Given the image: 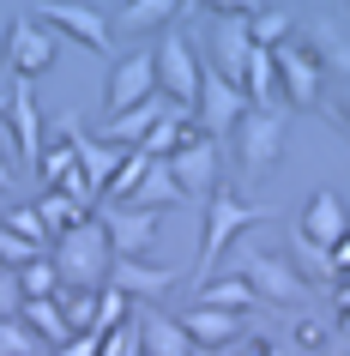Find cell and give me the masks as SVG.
Here are the masks:
<instances>
[{"mask_svg":"<svg viewBox=\"0 0 350 356\" xmlns=\"http://www.w3.org/2000/svg\"><path fill=\"white\" fill-rule=\"evenodd\" d=\"M55 266H61V284H73V290H109L115 248H109V229H103L97 211H85L73 229L55 236Z\"/></svg>","mask_w":350,"mask_h":356,"instance_id":"obj_1","label":"cell"},{"mask_svg":"<svg viewBox=\"0 0 350 356\" xmlns=\"http://www.w3.org/2000/svg\"><path fill=\"white\" fill-rule=\"evenodd\" d=\"M248 224H260V206H248L241 193H230L218 181L212 188V206H205V242H200V272H212V266L230 254V248L241 242V229Z\"/></svg>","mask_w":350,"mask_h":356,"instance_id":"obj_2","label":"cell"},{"mask_svg":"<svg viewBox=\"0 0 350 356\" xmlns=\"http://www.w3.org/2000/svg\"><path fill=\"white\" fill-rule=\"evenodd\" d=\"M241 109H248V91H241V85H230L218 67H205V73H200V133L223 145V139L236 133Z\"/></svg>","mask_w":350,"mask_h":356,"instance_id":"obj_3","label":"cell"},{"mask_svg":"<svg viewBox=\"0 0 350 356\" xmlns=\"http://www.w3.org/2000/svg\"><path fill=\"white\" fill-rule=\"evenodd\" d=\"M200 60H193V49H187L182 37H164L157 42V91L169 97V103H175V109H200Z\"/></svg>","mask_w":350,"mask_h":356,"instance_id":"obj_4","label":"cell"},{"mask_svg":"<svg viewBox=\"0 0 350 356\" xmlns=\"http://www.w3.org/2000/svg\"><path fill=\"white\" fill-rule=\"evenodd\" d=\"M55 55H61V37L42 19H19L6 31V67H13V79H42L55 67Z\"/></svg>","mask_w":350,"mask_h":356,"instance_id":"obj_5","label":"cell"},{"mask_svg":"<svg viewBox=\"0 0 350 356\" xmlns=\"http://www.w3.org/2000/svg\"><path fill=\"white\" fill-rule=\"evenodd\" d=\"M236 133H241V169L248 175H266L278 163V151H284V109H254L248 103Z\"/></svg>","mask_w":350,"mask_h":356,"instance_id":"obj_6","label":"cell"},{"mask_svg":"<svg viewBox=\"0 0 350 356\" xmlns=\"http://www.w3.org/2000/svg\"><path fill=\"white\" fill-rule=\"evenodd\" d=\"M37 19L55 31V37H73L79 49H97V55H109V19L97 13V6H79V0H42Z\"/></svg>","mask_w":350,"mask_h":356,"instance_id":"obj_7","label":"cell"},{"mask_svg":"<svg viewBox=\"0 0 350 356\" xmlns=\"http://www.w3.org/2000/svg\"><path fill=\"white\" fill-rule=\"evenodd\" d=\"M169 169H175V181L187 188V200H193V193H212V188H218V175H223V145L193 127L182 145L169 151Z\"/></svg>","mask_w":350,"mask_h":356,"instance_id":"obj_8","label":"cell"},{"mask_svg":"<svg viewBox=\"0 0 350 356\" xmlns=\"http://www.w3.org/2000/svg\"><path fill=\"white\" fill-rule=\"evenodd\" d=\"M157 91V49H133V55L115 60L109 73V91H103V115H121L133 103H145Z\"/></svg>","mask_w":350,"mask_h":356,"instance_id":"obj_9","label":"cell"},{"mask_svg":"<svg viewBox=\"0 0 350 356\" xmlns=\"http://www.w3.org/2000/svg\"><path fill=\"white\" fill-rule=\"evenodd\" d=\"M236 272L254 284V296L278 302V308H290V302L308 296L302 272H296V266H284V260H272V254H236Z\"/></svg>","mask_w":350,"mask_h":356,"instance_id":"obj_10","label":"cell"},{"mask_svg":"<svg viewBox=\"0 0 350 356\" xmlns=\"http://www.w3.org/2000/svg\"><path fill=\"white\" fill-rule=\"evenodd\" d=\"M103 229H109V248L115 254H145L157 242V211L151 206H133V200H103Z\"/></svg>","mask_w":350,"mask_h":356,"instance_id":"obj_11","label":"cell"},{"mask_svg":"<svg viewBox=\"0 0 350 356\" xmlns=\"http://www.w3.org/2000/svg\"><path fill=\"white\" fill-rule=\"evenodd\" d=\"M272 55H278V85H284V97H290L296 109H314L320 103V60L308 55V42L284 37Z\"/></svg>","mask_w":350,"mask_h":356,"instance_id":"obj_12","label":"cell"},{"mask_svg":"<svg viewBox=\"0 0 350 356\" xmlns=\"http://www.w3.org/2000/svg\"><path fill=\"white\" fill-rule=\"evenodd\" d=\"M6 127H13V139H19V169L37 175V163H42V115H37V91H31V79H19L13 97H6Z\"/></svg>","mask_w":350,"mask_h":356,"instance_id":"obj_13","label":"cell"},{"mask_svg":"<svg viewBox=\"0 0 350 356\" xmlns=\"http://www.w3.org/2000/svg\"><path fill=\"white\" fill-rule=\"evenodd\" d=\"M248 55H254L248 19H241V13H218V24H212V67H218L230 85H241V79H248Z\"/></svg>","mask_w":350,"mask_h":356,"instance_id":"obj_14","label":"cell"},{"mask_svg":"<svg viewBox=\"0 0 350 356\" xmlns=\"http://www.w3.org/2000/svg\"><path fill=\"white\" fill-rule=\"evenodd\" d=\"M109 284H115L127 302H139V296H164L169 284H175V272H169V266H145V254H115Z\"/></svg>","mask_w":350,"mask_h":356,"instance_id":"obj_15","label":"cell"},{"mask_svg":"<svg viewBox=\"0 0 350 356\" xmlns=\"http://www.w3.org/2000/svg\"><path fill=\"white\" fill-rule=\"evenodd\" d=\"M350 236V211L338 206V193L332 188H320L308 200V211H302V242H314V248H338Z\"/></svg>","mask_w":350,"mask_h":356,"instance_id":"obj_16","label":"cell"},{"mask_svg":"<svg viewBox=\"0 0 350 356\" xmlns=\"http://www.w3.org/2000/svg\"><path fill=\"white\" fill-rule=\"evenodd\" d=\"M164 109H169V97H164V91H151L145 103H133V109L103 115V139H109V145H127V151H133L151 127H157V121H164Z\"/></svg>","mask_w":350,"mask_h":356,"instance_id":"obj_17","label":"cell"},{"mask_svg":"<svg viewBox=\"0 0 350 356\" xmlns=\"http://www.w3.org/2000/svg\"><path fill=\"white\" fill-rule=\"evenodd\" d=\"M127 200H133V206H151V211H169V206H187V188L175 181L169 157H151V163L139 169V181H133Z\"/></svg>","mask_w":350,"mask_h":356,"instance_id":"obj_18","label":"cell"},{"mask_svg":"<svg viewBox=\"0 0 350 356\" xmlns=\"http://www.w3.org/2000/svg\"><path fill=\"white\" fill-rule=\"evenodd\" d=\"M187 338H193V344H236L241 332H248V320L236 314V308H212V302H193V308H187Z\"/></svg>","mask_w":350,"mask_h":356,"instance_id":"obj_19","label":"cell"},{"mask_svg":"<svg viewBox=\"0 0 350 356\" xmlns=\"http://www.w3.org/2000/svg\"><path fill=\"white\" fill-rule=\"evenodd\" d=\"M139 344H145V356H193L187 326H182V320H169V314H157V308L139 314Z\"/></svg>","mask_w":350,"mask_h":356,"instance_id":"obj_20","label":"cell"},{"mask_svg":"<svg viewBox=\"0 0 350 356\" xmlns=\"http://www.w3.org/2000/svg\"><path fill=\"white\" fill-rule=\"evenodd\" d=\"M241 91H248V103H254V109H284V85H278V55H272V49H260V42H254Z\"/></svg>","mask_w":350,"mask_h":356,"instance_id":"obj_21","label":"cell"},{"mask_svg":"<svg viewBox=\"0 0 350 356\" xmlns=\"http://www.w3.org/2000/svg\"><path fill=\"white\" fill-rule=\"evenodd\" d=\"M19 320L42 338V344H67V338H73V326H67V308H61V296H24V302H19Z\"/></svg>","mask_w":350,"mask_h":356,"instance_id":"obj_22","label":"cell"},{"mask_svg":"<svg viewBox=\"0 0 350 356\" xmlns=\"http://www.w3.org/2000/svg\"><path fill=\"white\" fill-rule=\"evenodd\" d=\"M175 19H182V0H127L121 6V31H157Z\"/></svg>","mask_w":350,"mask_h":356,"instance_id":"obj_23","label":"cell"},{"mask_svg":"<svg viewBox=\"0 0 350 356\" xmlns=\"http://www.w3.org/2000/svg\"><path fill=\"white\" fill-rule=\"evenodd\" d=\"M91 206H79L73 193H61V188H42V200H37V218L49 224V236H61V229H73L79 218H85Z\"/></svg>","mask_w":350,"mask_h":356,"instance_id":"obj_24","label":"cell"},{"mask_svg":"<svg viewBox=\"0 0 350 356\" xmlns=\"http://www.w3.org/2000/svg\"><path fill=\"white\" fill-rule=\"evenodd\" d=\"M182 139H187V109H175V103H169L164 121H157V127L139 139V151H145V157H169V151L182 145Z\"/></svg>","mask_w":350,"mask_h":356,"instance_id":"obj_25","label":"cell"},{"mask_svg":"<svg viewBox=\"0 0 350 356\" xmlns=\"http://www.w3.org/2000/svg\"><path fill=\"white\" fill-rule=\"evenodd\" d=\"M13 278H19V296H55L61 290V266H55V254H37V260H24Z\"/></svg>","mask_w":350,"mask_h":356,"instance_id":"obj_26","label":"cell"},{"mask_svg":"<svg viewBox=\"0 0 350 356\" xmlns=\"http://www.w3.org/2000/svg\"><path fill=\"white\" fill-rule=\"evenodd\" d=\"M0 350H6V356H49L55 344H42L19 314H0Z\"/></svg>","mask_w":350,"mask_h":356,"instance_id":"obj_27","label":"cell"},{"mask_svg":"<svg viewBox=\"0 0 350 356\" xmlns=\"http://www.w3.org/2000/svg\"><path fill=\"white\" fill-rule=\"evenodd\" d=\"M200 302H212V308H236V314H248V308H254V284L241 278V272H230V278L205 284V296H200Z\"/></svg>","mask_w":350,"mask_h":356,"instance_id":"obj_28","label":"cell"},{"mask_svg":"<svg viewBox=\"0 0 350 356\" xmlns=\"http://www.w3.org/2000/svg\"><path fill=\"white\" fill-rule=\"evenodd\" d=\"M67 133V127H61ZM79 169V151H73V139H61L55 151H42V163H37V181L42 188H55V181H67V175H73Z\"/></svg>","mask_w":350,"mask_h":356,"instance_id":"obj_29","label":"cell"},{"mask_svg":"<svg viewBox=\"0 0 350 356\" xmlns=\"http://www.w3.org/2000/svg\"><path fill=\"white\" fill-rule=\"evenodd\" d=\"M248 37H254L260 49H278V42L290 37V13H278V6H260L254 19H248Z\"/></svg>","mask_w":350,"mask_h":356,"instance_id":"obj_30","label":"cell"},{"mask_svg":"<svg viewBox=\"0 0 350 356\" xmlns=\"http://www.w3.org/2000/svg\"><path fill=\"white\" fill-rule=\"evenodd\" d=\"M61 290H67V302H61V308H67V326H73V332H91L103 290H73V284H61Z\"/></svg>","mask_w":350,"mask_h":356,"instance_id":"obj_31","label":"cell"},{"mask_svg":"<svg viewBox=\"0 0 350 356\" xmlns=\"http://www.w3.org/2000/svg\"><path fill=\"white\" fill-rule=\"evenodd\" d=\"M0 224H6V229H19L24 242H37V248H49V242H55V236H49V224L37 218V206H13L6 218H0Z\"/></svg>","mask_w":350,"mask_h":356,"instance_id":"obj_32","label":"cell"},{"mask_svg":"<svg viewBox=\"0 0 350 356\" xmlns=\"http://www.w3.org/2000/svg\"><path fill=\"white\" fill-rule=\"evenodd\" d=\"M97 356H145V344H139V320H121V326H115V332H103V350Z\"/></svg>","mask_w":350,"mask_h":356,"instance_id":"obj_33","label":"cell"},{"mask_svg":"<svg viewBox=\"0 0 350 356\" xmlns=\"http://www.w3.org/2000/svg\"><path fill=\"white\" fill-rule=\"evenodd\" d=\"M37 254H49V248H37V242H24L19 229H6V224H0V260L13 266V272H19L24 260H37Z\"/></svg>","mask_w":350,"mask_h":356,"instance_id":"obj_34","label":"cell"},{"mask_svg":"<svg viewBox=\"0 0 350 356\" xmlns=\"http://www.w3.org/2000/svg\"><path fill=\"white\" fill-rule=\"evenodd\" d=\"M200 6H212V13H241V19H254L266 0H200Z\"/></svg>","mask_w":350,"mask_h":356,"instance_id":"obj_35","label":"cell"},{"mask_svg":"<svg viewBox=\"0 0 350 356\" xmlns=\"http://www.w3.org/2000/svg\"><path fill=\"white\" fill-rule=\"evenodd\" d=\"M19 278H13V272H0V314H19Z\"/></svg>","mask_w":350,"mask_h":356,"instance_id":"obj_36","label":"cell"},{"mask_svg":"<svg viewBox=\"0 0 350 356\" xmlns=\"http://www.w3.org/2000/svg\"><path fill=\"white\" fill-rule=\"evenodd\" d=\"M6 188H19V157L0 145V193H6Z\"/></svg>","mask_w":350,"mask_h":356,"instance_id":"obj_37","label":"cell"},{"mask_svg":"<svg viewBox=\"0 0 350 356\" xmlns=\"http://www.w3.org/2000/svg\"><path fill=\"white\" fill-rule=\"evenodd\" d=\"M193 356H218V344H193Z\"/></svg>","mask_w":350,"mask_h":356,"instance_id":"obj_38","label":"cell"},{"mask_svg":"<svg viewBox=\"0 0 350 356\" xmlns=\"http://www.w3.org/2000/svg\"><path fill=\"white\" fill-rule=\"evenodd\" d=\"M193 6H200V0H182V13H193Z\"/></svg>","mask_w":350,"mask_h":356,"instance_id":"obj_39","label":"cell"},{"mask_svg":"<svg viewBox=\"0 0 350 356\" xmlns=\"http://www.w3.org/2000/svg\"><path fill=\"white\" fill-rule=\"evenodd\" d=\"M0 272H13V266H6V260H0Z\"/></svg>","mask_w":350,"mask_h":356,"instance_id":"obj_40","label":"cell"},{"mask_svg":"<svg viewBox=\"0 0 350 356\" xmlns=\"http://www.w3.org/2000/svg\"><path fill=\"white\" fill-rule=\"evenodd\" d=\"M0 115H6V97H0Z\"/></svg>","mask_w":350,"mask_h":356,"instance_id":"obj_41","label":"cell"},{"mask_svg":"<svg viewBox=\"0 0 350 356\" xmlns=\"http://www.w3.org/2000/svg\"><path fill=\"white\" fill-rule=\"evenodd\" d=\"M0 356H6V350H0Z\"/></svg>","mask_w":350,"mask_h":356,"instance_id":"obj_42","label":"cell"}]
</instances>
